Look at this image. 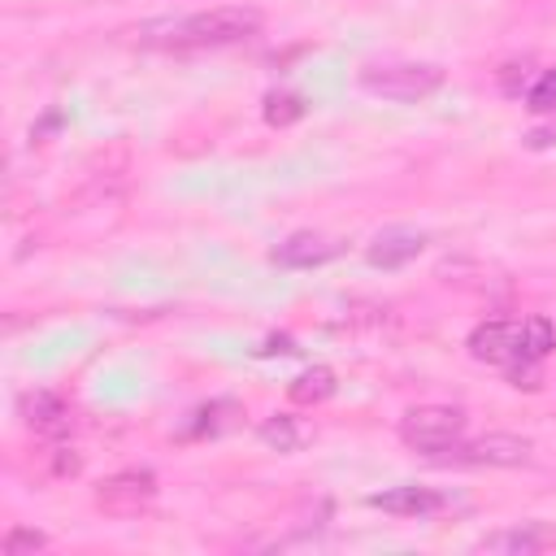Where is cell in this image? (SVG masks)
I'll list each match as a JSON object with an SVG mask.
<instances>
[{
    "label": "cell",
    "instance_id": "1",
    "mask_svg": "<svg viewBox=\"0 0 556 556\" xmlns=\"http://www.w3.org/2000/svg\"><path fill=\"white\" fill-rule=\"evenodd\" d=\"M261 30V13L243 4H222L208 13H187V17H165L148 22L139 30V43L148 48H230L243 43Z\"/></svg>",
    "mask_w": 556,
    "mask_h": 556
},
{
    "label": "cell",
    "instance_id": "2",
    "mask_svg": "<svg viewBox=\"0 0 556 556\" xmlns=\"http://www.w3.org/2000/svg\"><path fill=\"white\" fill-rule=\"evenodd\" d=\"M400 439L421 456H443L465 439V413L452 404H417L400 417Z\"/></svg>",
    "mask_w": 556,
    "mask_h": 556
},
{
    "label": "cell",
    "instance_id": "3",
    "mask_svg": "<svg viewBox=\"0 0 556 556\" xmlns=\"http://www.w3.org/2000/svg\"><path fill=\"white\" fill-rule=\"evenodd\" d=\"M439 83H443V70L426 65V61H387V65L361 70V87L382 100H395V104H413V100L430 96Z\"/></svg>",
    "mask_w": 556,
    "mask_h": 556
},
{
    "label": "cell",
    "instance_id": "4",
    "mask_svg": "<svg viewBox=\"0 0 556 556\" xmlns=\"http://www.w3.org/2000/svg\"><path fill=\"white\" fill-rule=\"evenodd\" d=\"M521 334H526V321L491 317V321L473 326V334H469V356L482 361V365H500V369H508V365L526 361V343H521Z\"/></svg>",
    "mask_w": 556,
    "mask_h": 556
},
{
    "label": "cell",
    "instance_id": "5",
    "mask_svg": "<svg viewBox=\"0 0 556 556\" xmlns=\"http://www.w3.org/2000/svg\"><path fill=\"white\" fill-rule=\"evenodd\" d=\"M439 460H452V465H473V469H508V465H526L530 460V439H517V434H482V439H460L452 452H443Z\"/></svg>",
    "mask_w": 556,
    "mask_h": 556
},
{
    "label": "cell",
    "instance_id": "6",
    "mask_svg": "<svg viewBox=\"0 0 556 556\" xmlns=\"http://www.w3.org/2000/svg\"><path fill=\"white\" fill-rule=\"evenodd\" d=\"M152 495H156L152 469H122L96 486V508L109 517H135L143 504H152Z\"/></svg>",
    "mask_w": 556,
    "mask_h": 556
},
{
    "label": "cell",
    "instance_id": "7",
    "mask_svg": "<svg viewBox=\"0 0 556 556\" xmlns=\"http://www.w3.org/2000/svg\"><path fill=\"white\" fill-rule=\"evenodd\" d=\"M421 248H426V235H421V230H413V226H387V230H378V235L369 239L365 261L378 265V269H400V265H408Z\"/></svg>",
    "mask_w": 556,
    "mask_h": 556
},
{
    "label": "cell",
    "instance_id": "8",
    "mask_svg": "<svg viewBox=\"0 0 556 556\" xmlns=\"http://www.w3.org/2000/svg\"><path fill=\"white\" fill-rule=\"evenodd\" d=\"M334 252H339L334 239H326V235H317V230H295V235L282 239L269 256H274V265H282V269H313V265H326Z\"/></svg>",
    "mask_w": 556,
    "mask_h": 556
},
{
    "label": "cell",
    "instance_id": "9",
    "mask_svg": "<svg viewBox=\"0 0 556 556\" xmlns=\"http://www.w3.org/2000/svg\"><path fill=\"white\" fill-rule=\"evenodd\" d=\"M369 504L391 513V517H430V513H439L447 504V495L430 491V486H391V491L369 495Z\"/></svg>",
    "mask_w": 556,
    "mask_h": 556
},
{
    "label": "cell",
    "instance_id": "10",
    "mask_svg": "<svg viewBox=\"0 0 556 556\" xmlns=\"http://www.w3.org/2000/svg\"><path fill=\"white\" fill-rule=\"evenodd\" d=\"M22 417H26V426H30L35 434H48V439H56V434L70 430V404H65L61 395H52V391H30V395H22Z\"/></svg>",
    "mask_w": 556,
    "mask_h": 556
},
{
    "label": "cell",
    "instance_id": "11",
    "mask_svg": "<svg viewBox=\"0 0 556 556\" xmlns=\"http://www.w3.org/2000/svg\"><path fill=\"white\" fill-rule=\"evenodd\" d=\"M547 543H552V530L547 526H508V530L486 534L478 547L482 552H500V556H534Z\"/></svg>",
    "mask_w": 556,
    "mask_h": 556
},
{
    "label": "cell",
    "instance_id": "12",
    "mask_svg": "<svg viewBox=\"0 0 556 556\" xmlns=\"http://www.w3.org/2000/svg\"><path fill=\"white\" fill-rule=\"evenodd\" d=\"M287 391H291L295 404H321V400L334 395V374H330L326 365H313V369H304Z\"/></svg>",
    "mask_w": 556,
    "mask_h": 556
},
{
    "label": "cell",
    "instance_id": "13",
    "mask_svg": "<svg viewBox=\"0 0 556 556\" xmlns=\"http://www.w3.org/2000/svg\"><path fill=\"white\" fill-rule=\"evenodd\" d=\"M261 443H269V447H278V452H295V447L304 443V430L295 426V417L278 413V417L261 421Z\"/></svg>",
    "mask_w": 556,
    "mask_h": 556
},
{
    "label": "cell",
    "instance_id": "14",
    "mask_svg": "<svg viewBox=\"0 0 556 556\" xmlns=\"http://www.w3.org/2000/svg\"><path fill=\"white\" fill-rule=\"evenodd\" d=\"M521 343H526V361H543V356L556 348V326H552L547 317H526Z\"/></svg>",
    "mask_w": 556,
    "mask_h": 556
},
{
    "label": "cell",
    "instance_id": "15",
    "mask_svg": "<svg viewBox=\"0 0 556 556\" xmlns=\"http://www.w3.org/2000/svg\"><path fill=\"white\" fill-rule=\"evenodd\" d=\"M300 117H304V100H300V96H287V91L278 96V91H274V96L265 100V122H269V126H291V122H300Z\"/></svg>",
    "mask_w": 556,
    "mask_h": 556
},
{
    "label": "cell",
    "instance_id": "16",
    "mask_svg": "<svg viewBox=\"0 0 556 556\" xmlns=\"http://www.w3.org/2000/svg\"><path fill=\"white\" fill-rule=\"evenodd\" d=\"M526 109L530 113H556V70H547L534 87H526Z\"/></svg>",
    "mask_w": 556,
    "mask_h": 556
},
{
    "label": "cell",
    "instance_id": "17",
    "mask_svg": "<svg viewBox=\"0 0 556 556\" xmlns=\"http://www.w3.org/2000/svg\"><path fill=\"white\" fill-rule=\"evenodd\" d=\"M0 547H4V556H22V552H39V547H48V534H39V530H9Z\"/></svg>",
    "mask_w": 556,
    "mask_h": 556
},
{
    "label": "cell",
    "instance_id": "18",
    "mask_svg": "<svg viewBox=\"0 0 556 556\" xmlns=\"http://www.w3.org/2000/svg\"><path fill=\"white\" fill-rule=\"evenodd\" d=\"M526 148L530 152H543V148H556V122H543L534 130H526Z\"/></svg>",
    "mask_w": 556,
    "mask_h": 556
},
{
    "label": "cell",
    "instance_id": "19",
    "mask_svg": "<svg viewBox=\"0 0 556 556\" xmlns=\"http://www.w3.org/2000/svg\"><path fill=\"white\" fill-rule=\"evenodd\" d=\"M261 352H295V348H291V339H269Z\"/></svg>",
    "mask_w": 556,
    "mask_h": 556
}]
</instances>
